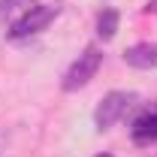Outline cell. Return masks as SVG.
<instances>
[{
	"label": "cell",
	"mask_w": 157,
	"mask_h": 157,
	"mask_svg": "<svg viewBox=\"0 0 157 157\" xmlns=\"http://www.w3.org/2000/svg\"><path fill=\"white\" fill-rule=\"evenodd\" d=\"M142 9H145V12H151V15H157V0H148Z\"/></svg>",
	"instance_id": "obj_8"
},
{
	"label": "cell",
	"mask_w": 157,
	"mask_h": 157,
	"mask_svg": "<svg viewBox=\"0 0 157 157\" xmlns=\"http://www.w3.org/2000/svg\"><path fill=\"white\" fill-rule=\"evenodd\" d=\"M97 157H115V154H109V151H100V154Z\"/></svg>",
	"instance_id": "obj_9"
},
{
	"label": "cell",
	"mask_w": 157,
	"mask_h": 157,
	"mask_svg": "<svg viewBox=\"0 0 157 157\" xmlns=\"http://www.w3.org/2000/svg\"><path fill=\"white\" fill-rule=\"evenodd\" d=\"M55 3H60V0H55Z\"/></svg>",
	"instance_id": "obj_10"
},
{
	"label": "cell",
	"mask_w": 157,
	"mask_h": 157,
	"mask_svg": "<svg viewBox=\"0 0 157 157\" xmlns=\"http://www.w3.org/2000/svg\"><path fill=\"white\" fill-rule=\"evenodd\" d=\"M60 15V6H52V3H36L33 9H27L24 15H21L9 30H3L6 33V39H15V42H21V39H30L36 36V33H42L52 21Z\"/></svg>",
	"instance_id": "obj_3"
},
{
	"label": "cell",
	"mask_w": 157,
	"mask_h": 157,
	"mask_svg": "<svg viewBox=\"0 0 157 157\" xmlns=\"http://www.w3.org/2000/svg\"><path fill=\"white\" fill-rule=\"evenodd\" d=\"M121 58L133 70H157V42H133L121 52Z\"/></svg>",
	"instance_id": "obj_5"
},
{
	"label": "cell",
	"mask_w": 157,
	"mask_h": 157,
	"mask_svg": "<svg viewBox=\"0 0 157 157\" xmlns=\"http://www.w3.org/2000/svg\"><path fill=\"white\" fill-rule=\"evenodd\" d=\"M33 6H36V0H0V27L9 30V27H12L27 9H33Z\"/></svg>",
	"instance_id": "obj_7"
},
{
	"label": "cell",
	"mask_w": 157,
	"mask_h": 157,
	"mask_svg": "<svg viewBox=\"0 0 157 157\" xmlns=\"http://www.w3.org/2000/svg\"><path fill=\"white\" fill-rule=\"evenodd\" d=\"M100 67H103V48H100L97 42L85 45L82 55L67 67V73H63V78H60V91L76 94V91H82V88H88V85L97 78Z\"/></svg>",
	"instance_id": "obj_1"
},
{
	"label": "cell",
	"mask_w": 157,
	"mask_h": 157,
	"mask_svg": "<svg viewBox=\"0 0 157 157\" xmlns=\"http://www.w3.org/2000/svg\"><path fill=\"white\" fill-rule=\"evenodd\" d=\"M130 139L136 145H154L157 142V106L151 109H142L133 124H130Z\"/></svg>",
	"instance_id": "obj_4"
},
{
	"label": "cell",
	"mask_w": 157,
	"mask_h": 157,
	"mask_svg": "<svg viewBox=\"0 0 157 157\" xmlns=\"http://www.w3.org/2000/svg\"><path fill=\"white\" fill-rule=\"evenodd\" d=\"M136 103H139L136 91H109V94H103V100L94 106V127L100 133L112 130L121 118H127V112Z\"/></svg>",
	"instance_id": "obj_2"
},
{
	"label": "cell",
	"mask_w": 157,
	"mask_h": 157,
	"mask_svg": "<svg viewBox=\"0 0 157 157\" xmlns=\"http://www.w3.org/2000/svg\"><path fill=\"white\" fill-rule=\"evenodd\" d=\"M118 24H121V12L115 6H103L97 12V21H94V30H97L100 42H112L118 33Z\"/></svg>",
	"instance_id": "obj_6"
}]
</instances>
